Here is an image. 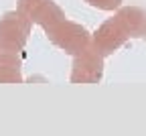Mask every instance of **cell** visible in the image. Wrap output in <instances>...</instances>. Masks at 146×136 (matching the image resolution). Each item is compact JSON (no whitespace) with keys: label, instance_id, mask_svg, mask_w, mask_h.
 <instances>
[{"label":"cell","instance_id":"6da1fadb","mask_svg":"<svg viewBox=\"0 0 146 136\" xmlns=\"http://www.w3.org/2000/svg\"><path fill=\"white\" fill-rule=\"evenodd\" d=\"M31 27L33 23L18 10L4 12L0 18V51H8V53L23 51L29 41Z\"/></svg>","mask_w":146,"mask_h":136},{"label":"cell","instance_id":"7a4b0ae2","mask_svg":"<svg viewBox=\"0 0 146 136\" xmlns=\"http://www.w3.org/2000/svg\"><path fill=\"white\" fill-rule=\"evenodd\" d=\"M45 33H47V39L55 47H59V49H63L65 53H71V55L81 53L87 47V41H89L87 31L81 25H75L71 21H65V18H61L59 23H55L51 27H47Z\"/></svg>","mask_w":146,"mask_h":136},{"label":"cell","instance_id":"3957f363","mask_svg":"<svg viewBox=\"0 0 146 136\" xmlns=\"http://www.w3.org/2000/svg\"><path fill=\"white\" fill-rule=\"evenodd\" d=\"M16 10L23 16H27L31 23L41 25L43 29L59 23L61 18H65L63 10L57 6L55 0H18Z\"/></svg>","mask_w":146,"mask_h":136},{"label":"cell","instance_id":"277c9868","mask_svg":"<svg viewBox=\"0 0 146 136\" xmlns=\"http://www.w3.org/2000/svg\"><path fill=\"white\" fill-rule=\"evenodd\" d=\"M102 77V57L96 51H81L79 57L73 61L71 81L73 83H89Z\"/></svg>","mask_w":146,"mask_h":136},{"label":"cell","instance_id":"5b68a950","mask_svg":"<svg viewBox=\"0 0 146 136\" xmlns=\"http://www.w3.org/2000/svg\"><path fill=\"white\" fill-rule=\"evenodd\" d=\"M21 59L16 53L0 51V83H21L23 73H21Z\"/></svg>","mask_w":146,"mask_h":136},{"label":"cell","instance_id":"8992f818","mask_svg":"<svg viewBox=\"0 0 146 136\" xmlns=\"http://www.w3.org/2000/svg\"><path fill=\"white\" fill-rule=\"evenodd\" d=\"M124 41V35L118 29L116 23H106L98 33H96V45L102 53H110L114 51L116 47H120Z\"/></svg>","mask_w":146,"mask_h":136},{"label":"cell","instance_id":"52a82bcc","mask_svg":"<svg viewBox=\"0 0 146 136\" xmlns=\"http://www.w3.org/2000/svg\"><path fill=\"white\" fill-rule=\"evenodd\" d=\"M118 18L126 25V29L130 31V33H138V31H142V25H144L146 14L142 10H138V8H126Z\"/></svg>","mask_w":146,"mask_h":136},{"label":"cell","instance_id":"ba28073f","mask_svg":"<svg viewBox=\"0 0 146 136\" xmlns=\"http://www.w3.org/2000/svg\"><path fill=\"white\" fill-rule=\"evenodd\" d=\"M87 4L91 6H98V8H104V10H110V8H116L120 4V0H85Z\"/></svg>","mask_w":146,"mask_h":136}]
</instances>
